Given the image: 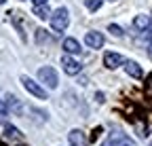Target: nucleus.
<instances>
[{
    "label": "nucleus",
    "mask_w": 152,
    "mask_h": 146,
    "mask_svg": "<svg viewBox=\"0 0 152 146\" xmlns=\"http://www.w3.org/2000/svg\"><path fill=\"white\" fill-rule=\"evenodd\" d=\"M68 23H70V13H68L66 7H59L51 15V26H53L55 32H64L68 28Z\"/></svg>",
    "instance_id": "obj_1"
},
{
    "label": "nucleus",
    "mask_w": 152,
    "mask_h": 146,
    "mask_svg": "<svg viewBox=\"0 0 152 146\" xmlns=\"http://www.w3.org/2000/svg\"><path fill=\"white\" fill-rule=\"evenodd\" d=\"M38 79H40V83H45L49 89H57V85H59V79H57V72L51 68V66H45L38 70Z\"/></svg>",
    "instance_id": "obj_2"
},
{
    "label": "nucleus",
    "mask_w": 152,
    "mask_h": 146,
    "mask_svg": "<svg viewBox=\"0 0 152 146\" xmlns=\"http://www.w3.org/2000/svg\"><path fill=\"white\" fill-rule=\"evenodd\" d=\"M21 85H23V89L28 91V93H32L34 98H38V100H47V91H45V87H40L38 83H34L30 76H21Z\"/></svg>",
    "instance_id": "obj_3"
},
{
    "label": "nucleus",
    "mask_w": 152,
    "mask_h": 146,
    "mask_svg": "<svg viewBox=\"0 0 152 146\" xmlns=\"http://www.w3.org/2000/svg\"><path fill=\"white\" fill-rule=\"evenodd\" d=\"M102 146H135V142H133L129 136H125V134H118V131H116V134H110Z\"/></svg>",
    "instance_id": "obj_4"
},
{
    "label": "nucleus",
    "mask_w": 152,
    "mask_h": 146,
    "mask_svg": "<svg viewBox=\"0 0 152 146\" xmlns=\"http://www.w3.org/2000/svg\"><path fill=\"white\" fill-rule=\"evenodd\" d=\"M61 68H64L66 74H70V76L80 74V70H83V66L76 62V59H72L70 55H61Z\"/></svg>",
    "instance_id": "obj_5"
},
{
    "label": "nucleus",
    "mask_w": 152,
    "mask_h": 146,
    "mask_svg": "<svg viewBox=\"0 0 152 146\" xmlns=\"http://www.w3.org/2000/svg\"><path fill=\"white\" fill-rule=\"evenodd\" d=\"M125 64V59L118 55V53H112V51H108L106 55H104V66L108 68V70H116L118 66H123Z\"/></svg>",
    "instance_id": "obj_6"
},
{
    "label": "nucleus",
    "mask_w": 152,
    "mask_h": 146,
    "mask_svg": "<svg viewBox=\"0 0 152 146\" xmlns=\"http://www.w3.org/2000/svg\"><path fill=\"white\" fill-rule=\"evenodd\" d=\"M68 140H70L72 146H89V140H87V136L80 129H72L68 134Z\"/></svg>",
    "instance_id": "obj_7"
},
{
    "label": "nucleus",
    "mask_w": 152,
    "mask_h": 146,
    "mask_svg": "<svg viewBox=\"0 0 152 146\" xmlns=\"http://www.w3.org/2000/svg\"><path fill=\"white\" fill-rule=\"evenodd\" d=\"M85 43H87L91 49H102V47H104V36H102L99 32H87Z\"/></svg>",
    "instance_id": "obj_8"
},
{
    "label": "nucleus",
    "mask_w": 152,
    "mask_h": 146,
    "mask_svg": "<svg viewBox=\"0 0 152 146\" xmlns=\"http://www.w3.org/2000/svg\"><path fill=\"white\" fill-rule=\"evenodd\" d=\"M64 51L66 53H72V55H80V43L76 40V38H66L64 40Z\"/></svg>",
    "instance_id": "obj_9"
},
{
    "label": "nucleus",
    "mask_w": 152,
    "mask_h": 146,
    "mask_svg": "<svg viewBox=\"0 0 152 146\" xmlns=\"http://www.w3.org/2000/svg\"><path fill=\"white\" fill-rule=\"evenodd\" d=\"M125 72L133 79H142V68L137 62H125Z\"/></svg>",
    "instance_id": "obj_10"
},
{
    "label": "nucleus",
    "mask_w": 152,
    "mask_h": 146,
    "mask_svg": "<svg viewBox=\"0 0 152 146\" xmlns=\"http://www.w3.org/2000/svg\"><path fill=\"white\" fill-rule=\"evenodd\" d=\"M34 15L38 17V19H51V9L47 7V4H36L34 7Z\"/></svg>",
    "instance_id": "obj_11"
},
{
    "label": "nucleus",
    "mask_w": 152,
    "mask_h": 146,
    "mask_svg": "<svg viewBox=\"0 0 152 146\" xmlns=\"http://www.w3.org/2000/svg\"><path fill=\"white\" fill-rule=\"evenodd\" d=\"M148 26H150V17L148 15H137L135 19H133V28L140 30V32H144Z\"/></svg>",
    "instance_id": "obj_12"
},
{
    "label": "nucleus",
    "mask_w": 152,
    "mask_h": 146,
    "mask_svg": "<svg viewBox=\"0 0 152 146\" xmlns=\"http://www.w3.org/2000/svg\"><path fill=\"white\" fill-rule=\"evenodd\" d=\"M9 15H11V21L15 23V28L19 30V34H21V38L26 40V32H23V23H21V15H19L17 11H9Z\"/></svg>",
    "instance_id": "obj_13"
},
{
    "label": "nucleus",
    "mask_w": 152,
    "mask_h": 146,
    "mask_svg": "<svg viewBox=\"0 0 152 146\" xmlns=\"http://www.w3.org/2000/svg\"><path fill=\"white\" fill-rule=\"evenodd\" d=\"M4 138H9V140H21L23 136H21V131H19L15 125H4Z\"/></svg>",
    "instance_id": "obj_14"
},
{
    "label": "nucleus",
    "mask_w": 152,
    "mask_h": 146,
    "mask_svg": "<svg viewBox=\"0 0 152 146\" xmlns=\"http://www.w3.org/2000/svg\"><path fill=\"white\" fill-rule=\"evenodd\" d=\"M36 43L38 45H49L51 43V36L47 34V30H42V28L36 30Z\"/></svg>",
    "instance_id": "obj_15"
},
{
    "label": "nucleus",
    "mask_w": 152,
    "mask_h": 146,
    "mask_svg": "<svg viewBox=\"0 0 152 146\" xmlns=\"http://www.w3.org/2000/svg\"><path fill=\"white\" fill-rule=\"evenodd\" d=\"M102 2H104V0H85V7H87L91 13H95V11L102 7Z\"/></svg>",
    "instance_id": "obj_16"
},
{
    "label": "nucleus",
    "mask_w": 152,
    "mask_h": 146,
    "mask_svg": "<svg viewBox=\"0 0 152 146\" xmlns=\"http://www.w3.org/2000/svg\"><path fill=\"white\" fill-rule=\"evenodd\" d=\"M9 108H13L17 114L21 112V104H19V100H17L15 95H9Z\"/></svg>",
    "instance_id": "obj_17"
},
{
    "label": "nucleus",
    "mask_w": 152,
    "mask_h": 146,
    "mask_svg": "<svg viewBox=\"0 0 152 146\" xmlns=\"http://www.w3.org/2000/svg\"><path fill=\"white\" fill-rule=\"evenodd\" d=\"M114 36H116V38H121V36H123V28L121 26H116V23H110V28H108Z\"/></svg>",
    "instance_id": "obj_18"
},
{
    "label": "nucleus",
    "mask_w": 152,
    "mask_h": 146,
    "mask_svg": "<svg viewBox=\"0 0 152 146\" xmlns=\"http://www.w3.org/2000/svg\"><path fill=\"white\" fill-rule=\"evenodd\" d=\"M144 38H146V40H148V43L152 45V23H150V26H148V28L144 30Z\"/></svg>",
    "instance_id": "obj_19"
},
{
    "label": "nucleus",
    "mask_w": 152,
    "mask_h": 146,
    "mask_svg": "<svg viewBox=\"0 0 152 146\" xmlns=\"http://www.w3.org/2000/svg\"><path fill=\"white\" fill-rule=\"evenodd\" d=\"M4 112H7V106H4L2 100H0V114H4Z\"/></svg>",
    "instance_id": "obj_20"
},
{
    "label": "nucleus",
    "mask_w": 152,
    "mask_h": 146,
    "mask_svg": "<svg viewBox=\"0 0 152 146\" xmlns=\"http://www.w3.org/2000/svg\"><path fill=\"white\" fill-rule=\"evenodd\" d=\"M95 98H97V104H104V93H97Z\"/></svg>",
    "instance_id": "obj_21"
},
{
    "label": "nucleus",
    "mask_w": 152,
    "mask_h": 146,
    "mask_svg": "<svg viewBox=\"0 0 152 146\" xmlns=\"http://www.w3.org/2000/svg\"><path fill=\"white\" fill-rule=\"evenodd\" d=\"M146 83H148V89H150V91H152V74H150V76H148V79H146Z\"/></svg>",
    "instance_id": "obj_22"
},
{
    "label": "nucleus",
    "mask_w": 152,
    "mask_h": 146,
    "mask_svg": "<svg viewBox=\"0 0 152 146\" xmlns=\"http://www.w3.org/2000/svg\"><path fill=\"white\" fill-rule=\"evenodd\" d=\"M49 0H34V4H47Z\"/></svg>",
    "instance_id": "obj_23"
},
{
    "label": "nucleus",
    "mask_w": 152,
    "mask_h": 146,
    "mask_svg": "<svg viewBox=\"0 0 152 146\" xmlns=\"http://www.w3.org/2000/svg\"><path fill=\"white\" fill-rule=\"evenodd\" d=\"M148 55H150V57H152V47H150V51H148Z\"/></svg>",
    "instance_id": "obj_24"
},
{
    "label": "nucleus",
    "mask_w": 152,
    "mask_h": 146,
    "mask_svg": "<svg viewBox=\"0 0 152 146\" xmlns=\"http://www.w3.org/2000/svg\"><path fill=\"white\" fill-rule=\"evenodd\" d=\"M4 2H7V0H0V4H4Z\"/></svg>",
    "instance_id": "obj_25"
},
{
    "label": "nucleus",
    "mask_w": 152,
    "mask_h": 146,
    "mask_svg": "<svg viewBox=\"0 0 152 146\" xmlns=\"http://www.w3.org/2000/svg\"><path fill=\"white\" fill-rule=\"evenodd\" d=\"M110 2H114V0H110Z\"/></svg>",
    "instance_id": "obj_26"
},
{
    "label": "nucleus",
    "mask_w": 152,
    "mask_h": 146,
    "mask_svg": "<svg viewBox=\"0 0 152 146\" xmlns=\"http://www.w3.org/2000/svg\"><path fill=\"white\" fill-rule=\"evenodd\" d=\"M150 146H152V142H150Z\"/></svg>",
    "instance_id": "obj_27"
}]
</instances>
